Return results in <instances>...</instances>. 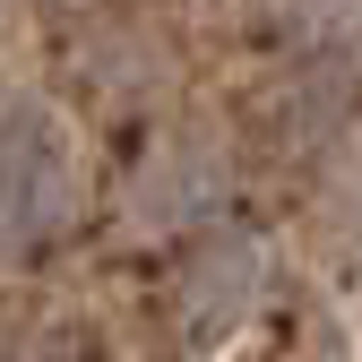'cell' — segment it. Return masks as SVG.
<instances>
[{"label": "cell", "instance_id": "1", "mask_svg": "<svg viewBox=\"0 0 362 362\" xmlns=\"http://www.w3.org/2000/svg\"><path fill=\"white\" fill-rule=\"evenodd\" d=\"M61 190H69L61 139H52L35 112L0 121V250H26L43 224L61 216Z\"/></svg>", "mask_w": 362, "mask_h": 362}, {"label": "cell", "instance_id": "2", "mask_svg": "<svg viewBox=\"0 0 362 362\" xmlns=\"http://www.w3.org/2000/svg\"><path fill=\"white\" fill-rule=\"evenodd\" d=\"M250 276H259V259H250V242H242V233L207 242L190 267H181V310H190V328H199V337H207V328H224V320L250 302Z\"/></svg>", "mask_w": 362, "mask_h": 362}]
</instances>
